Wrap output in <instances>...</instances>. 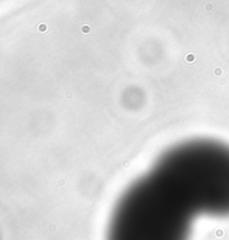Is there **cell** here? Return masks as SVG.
<instances>
[{
    "label": "cell",
    "instance_id": "6da1fadb",
    "mask_svg": "<svg viewBox=\"0 0 229 240\" xmlns=\"http://www.w3.org/2000/svg\"><path fill=\"white\" fill-rule=\"evenodd\" d=\"M203 215L229 217V146L212 140L166 151L121 196L106 240H189Z\"/></svg>",
    "mask_w": 229,
    "mask_h": 240
}]
</instances>
